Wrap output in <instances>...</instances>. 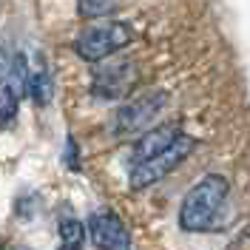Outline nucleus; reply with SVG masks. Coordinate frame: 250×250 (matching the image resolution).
Here are the masks:
<instances>
[{"label": "nucleus", "mask_w": 250, "mask_h": 250, "mask_svg": "<svg viewBox=\"0 0 250 250\" xmlns=\"http://www.w3.org/2000/svg\"><path fill=\"white\" fill-rule=\"evenodd\" d=\"M51 94H54V80H51V74H48L46 68L34 71L31 74V85H29V97L37 105H46V103H51Z\"/></svg>", "instance_id": "nucleus-9"}, {"label": "nucleus", "mask_w": 250, "mask_h": 250, "mask_svg": "<svg viewBox=\"0 0 250 250\" xmlns=\"http://www.w3.org/2000/svg\"><path fill=\"white\" fill-rule=\"evenodd\" d=\"M9 60H12V57H9V54L3 51V46H0V83L6 80V71H9Z\"/></svg>", "instance_id": "nucleus-13"}, {"label": "nucleus", "mask_w": 250, "mask_h": 250, "mask_svg": "<svg viewBox=\"0 0 250 250\" xmlns=\"http://www.w3.org/2000/svg\"><path fill=\"white\" fill-rule=\"evenodd\" d=\"M12 91H15L17 100H23L29 94V85H31V71H29V60L26 54H12L9 60V71H6V80H3Z\"/></svg>", "instance_id": "nucleus-8"}, {"label": "nucleus", "mask_w": 250, "mask_h": 250, "mask_svg": "<svg viewBox=\"0 0 250 250\" xmlns=\"http://www.w3.org/2000/svg\"><path fill=\"white\" fill-rule=\"evenodd\" d=\"M60 250H80V245H60Z\"/></svg>", "instance_id": "nucleus-14"}, {"label": "nucleus", "mask_w": 250, "mask_h": 250, "mask_svg": "<svg viewBox=\"0 0 250 250\" xmlns=\"http://www.w3.org/2000/svg\"><path fill=\"white\" fill-rule=\"evenodd\" d=\"M193 148H196V140L182 134V137L173 142V145H168L162 154L151 156V159H145L140 165H131V176H128L131 188H134V190H142V188L156 185L159 179H165L168 173L176 171L188 156L193 154Z\"/></svg>", "instance_id": "nucleus-4"}, {"label": "nucleus", "mask_w": 250, "mask_h": 250, "mask_svg": "<svg viewBox=\"0 0 250 250\" xmlns=\"http://www.w3.org/2000/svg\"><path fill=\"white\" fill-rule=\"evenodd\" d=\"M225 199H228V179L219 173L202 176L179 205V228L188 233H208Z\"/></svg>", "instance_id": "nucleus-1"}, {"label": "nucleus", "mask_w": 250, "mask_h": 250, "mask_svg": "<svg viewBox=\"0 0 250 250\" xmlns=\"http://www.w3.org/2000/svg\"><path fill=\"white\" fill-rule=\"evenodd\" d=\"M120 0H77V15L85 20H97V17H108L117 12Z\"/></svg>", "instance_id": "nucleus-10"}, {"label": "nucleus", "mask_w": 250, "mask_h": 250, "mask_svg": "<svg viewBox=\"0 0 250 250\" xmlns=\"http://www.w3.org/2000/svg\"><path fill=\"white\" fill-rule=\"evenodd\" d=\"M137 65L128 57H108V60L94 62L91 71V94L100 100H123L137 85Z\"/></svg>", "instance_id": "nucleus-5"}, {"label": "nucleus", "mask_w": 250, "mask_h": 250, "mask_svg": "<svg viewBox=\"0 0 250 250\" xmlns=\"http://www.w3.org/2000/svg\"><path fill=\"white\" fill-rule=\"evenodd\" d=\"M179 137H182V131H179L176 123H165V125H156V128L142 131L140 140L134 142V148H131V165H140L145 159L162 154V151H165L168 145H173Z\"/></svg>", "instance_id": "nucleus-7"}, {"label": "nucleus", "mask_w": 250, "mask_h": 250, "mask_svg": "<svg viewBox=\"0 0 250 250\" xmlns=\"http://www.w3.org/2000/svg\"><path fill=\"white\" fill-rule=\"evenodd\" d=\"M17 103L20 100L15 97V91L6 83H0V125H9L17 117Z\"/></svg>", "instance_id": "nucleus-11"}, {"label": "nucleus", "mask_w": 250, "mask_h": 250, "mask_svg": "<svg viewBox=\"0 0 250 250\" xmlns=\"http://www.w3.org/2000/svg\"><path fill=\"white\" fill-rule=\"evenodd\" d=\"M91 242L100 250H128V230L114 210H97L88 219Z\"/></svg>", "instance_id": "nucleus-6"}, {"label": "nucleus", "mask_w": 250, "mask_h": 250, "mask_svg": "<svg viewBox=\"0 0 250 250\" xmlns=\"http://www.w3.org/2000/svg\"><path fill=\"white\" fill-rule=\"evenodd\" d=\"M134 40V31L123 20H100L91 23L74 37V51L77 57H83L85 62H100L114 57L117 51H123L128 43Z\"/></svg>", "instance_id": "nucleus-2"}, {"label": "nucleus", "mask_w": 250, "mask_h": 250, "mask_svg": "<svg viewBox=\"0 0 250 250\" xmlns=\"http://www.w3.org/2000/svg\"><path fill=\"white\" fill-rule=\"evenodd\" d=\"M165 103H168L165 91H145L140 97H134V100H128L125 105L114 111V117L108 123L111 134L114 137H131V134L148 131L154 125V120L162 114Z\"/></svg>", "instance_id": "nucleus-3"}, {"label": "nucleus", "mask_w": 250, "mask_h": 250, "mask_svg": "<svg viewBox=\"0 0 250 250\" xmlns=\"http://www.w3.org/2000/svg\"><path fill=\"white\" fill-rule=\"evenodd\" d=\"M60 239H62V245H80L85 239V228L80 225L77 219L62 216L60 219Z\"/></svg>", "instance_id": "nucleus-12"}]
</instances>
